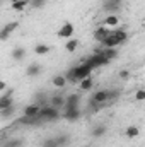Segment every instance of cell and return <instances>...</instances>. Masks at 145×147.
I'll use <instances>...</instances> for the list:
<instances>
[{
  "label": "cell",
  "mask_w": 145,
  "mask_h": 147,
  "mask_svg": "<svg viewBox=\"0 0 145 147\" xmlns=\"http://www.w3.org/2000/svg\"><path fill=\"white\" fill-rule=\"evenodd\" d=\"M38 118L43 123L44 121H56V120L62 118V113H60V110H56V108H53L50 105H44V106H41V110L38 113Z\"/></svg>",
  "instance_id": "6da1fadb"
},
{
  "label": "cell",
  "mask_w": 145,
  "mask_h": 147,
  "mask_svg": "<svg viewBox=\"0 0 145 147\" xmlns=\"http://www.w3.org/2000/svg\"><path fill=\"white\" fill-rule=\"evenodd\" d=\"M82 62H85V63H87V65H89L92 70H94V69H99V67H104V65H109V63H111L109 60H106V58H104L101 53H97V51H96L94 55H91L89 58H82Z\"/></svg>",
  "instance_id": "7a4b0ae2"
},
{
  "label": "cell",
  "mask_w": 145,
  "mask_h": 147,
  "mask_svg": "<svg viewBox=\"0 0 145 147\" xmlns=\"http://www.w3.org/2000/svg\"><path fill=\"white\" fill-rule=\"evenodd\" d=\"M17 28H19V22H17V21H12V22L5 24V26L0 29V41H7L9 38L12 36V33H14Z\"/></svg>",
  "instance_id": "3957f363"
},
{
  "label": "cell",
  "mask_w": 145,
  "mask_h": 147,
  "mask_svg": "<svg viewBox=\"0 0 145 147\" xmlns=\"http://www.w3.org/2000/svg\"><path fill=\"white\" fill-rule=\"evenodd\" d=\"M73 33H75V26H73L72 22H65L60 29H58V38H65V39H68V38L73 36Z\"/></svg>",
  "instance_id": "277c9868"
},
{
  "label": "cell",
  "mask_w": 145,
  "mask_h": 147,
  "mask_svg": "<svg viewBox=\"0 0 145 147\" xmlns=\"http://www.w3.org/2000/svg\"><path fill=\"white\" fill-rule=\"evenodd\" d=\"M48 105L56 108V110H62L65 106V96L63 94H53V96L48 98Z\"/></svg>",
  "instance_id": "5b68a950"
},
{
  "label": "cell",
  "mask_w": 145,
  "mask_h": 147,
  "mask_svg": "<svg viewBox=\"0 0 145 147\" xmlns=\"http://www.w3.org/2000/svg\"><path fill=\"white\" fill-rule=\"evenodd\" d=\"M12 94H14V91H12V89H9L3 96H0V111L7 110L9 106H12V105H14V98H12Z\"/></svg>",
  "instance_id": "8992f818"
},
{
  "label": "cell",
  "mask_w": 145,
  "mask_h": 147,
  "mask_svg": "<svg viewBox=\"0 0 145 147\" xmlns=\"http://www.w3.org/2000/svg\"><path fill=\"white\" fill-rule=\"evenodd\" d=\"M62 118H63V120H67V121H70V123H73V121H77V120L80 118V110H79V108L63 110V113H62Z\"/></svg>",
  "instance_id": "52a82bcc"
},
{
  "label": "cell",
  "mask_w": 145,
  "mask_h": 147,
  "mask_svg": "<svg viewBox=\"0 0 145 147\" xmlns=\"http://www.w3.org/2000/svg\"><path fill=\"white\" fill-rule=\"evenodd\" d=\"M79 103H80V96L79 94H70L65 98V106L62 110H70V108H79Z\"/></svg>",
  "instance_id": "ba28073f"
},
{
  "label": "cell",
  "mask_w": 145,
  "mask_h": 147,
  "mask_svg": "<svg viewBox=\"0 0 145 147\" xmlns=\"http://www.w3.org/2000/svg\"><path fill=\"white\" fill-rule=\"evenodd\" d=\"M121 3H123V0H104L103 9L108 10V12H114V10H118L121 7Z\"/></svg>",
  "instance_id": "9c48e42d"
},
{
  "label": "cell",
  "mask_w": 145,
  "mask_h": 147,
  "mask_svg": "<svg viewBox=\"0 0 145 147\" xmlns=\"http://www.w3.org/2000/svg\"><path fill=\"white\" fill-rule=\"evenodd\" d=\"M97 53H101L106 60H114L116 57H118V50L116 48H101V50H97Z\"/></svg>",
  "instance_id": "30bf717a"
},
{
  "label": "cell",
  "mask_w": 145,
  "mask_h": 147,
  "mask_svg": "<svg viewBox=\"0 0 145 147\" xmlns=\"http://www.w3.org/2000/svg\"><path fill=\"white\" fill-rule=\"evenodd\" d=\"M41 65L39 63H36V62H33V63H29L28 65V69H26V75L28 77H38L39 74H41Z\"/></svg>",
  "instance_id": "8fae6325"
},
{
  "label": "cell",
  "mask_w": 145,
  "mask_h": 147,
  "mask_svg": "<svg viewBox=\"0 0 145 147\" xmlns=\"http://www.w3.org/2000/svg\"><path fill=\"white\" fill-rule=\"evenodd\" d=\"M10 57H12V60H15V62L24 60V58H26V48H22V46H15V48L12 50Z\"/></svg>",
  "instance_id": "7c38bea8"
},
{
  "label": "cell",
  "mask_w": 145,
  "mask_h": 147,
  "mask_svg": "<svg viewBox=\"0 0 145 147\" xmlns=\"http://www.w3.org/2000/svg\"><path fill=\"white\" fill-rule=\"evenodd\" d=\"M51 84H53L56 89H63L68 82H67V79H65V75H63V74H58V75H53Z\"/></svg>",
  "instance_id": "4fadbf2b"
},
{
  "label": "cell",
  "mask_w": 145,
  "mask_h": 147,
  "mask_svg": "<svg viewBox=\"0 0 145 147\" xmlns=\"http://www.w3.org/2000/svg\"><path fill=\"white\" fill-rule=\"evenodd\" d=\"M39 110H41V106H39V105L31 103V105H28V106L24 108V115H22V116H38Z\"/></svg>",
  "instance_id": "5bb4252c"
},
{
  "label": "cell",
  "mask_w": 145,
  "mask_h": 147,
  "mask_svg": "<svg viewBox=\"0 0 145 147\" xmlns=\"http://www.w3.org/2000/svg\"><path fill=\"white\" fill-rule=\"evenodd\" d=\"M109 33H111V31H109L106 26H101V28H97V29L94 31V39H96L97 43H101V41H103L104 38L108 36Z\"/></svg>",
  "instance_id": "9a60e30c"
},
{
  "label": "cell",
  "mask_w": 145,
  "mask_h": 147,
  "mask_svg": "<svg viewBox=\"0 0 145 147\" xmlns=\"http://www.w3.org/2000/svg\"><path fill=\"white\" fill-rule=\"evenodd\" d=\"M111 33H113V36L116 38L118 45H123V43L128 39V33H126L125 29H116V31H111Z\"/></svg>",
  "instance_id": "2e32d148"
},
{
  "label": "cell",
  "mask_w": 145,
  "mask_h": 147,
  "mask_svg": "<svg viewBox=\"0 0 145 147\" xmlns=\"http://www.w3.org/2000/svg\"><path fill=\"white\" fill-rule=\"evenodd\" d=\"M108 132V128H106V125H96L92 130H91V135L94 137V139H99V137H103L104 134Z\"/></svg>",
  "instance_id": "e0dca14e"
},
{
  "label": "cell",
  "mask_w": 145,
  "mask_h": 147,
  "mask_svg": "<svg viewBox=\"0 0 145 147\" xmlns=\"http://www.w3.org/2000/svg\"><path fill=\"white\" fill-rule=\"evenodd\" d=\"M48 98H50V96H48L46 92H36L34 98H33V99H34L33 103H36L39 106H44V105H48Z\"/></svg>",
  "instance_id": "ac0fdd59"
},
{
  "label": "cell",
  "mask_w": 145,
  "mask_h": 147,
  "mask_svg": "<svg viewBox=\"0 0 145 147\" xmlns=\"http://www.w3.org/2000/svg\"><path fill=\"white\" fill-rule=\"evenodd\" d=\"M79 86H80V91H91L94 87V80H92V77H85L79 82Z\"/></svg>",
  "instance_id": "d6986e66"
},
{
  "label": "cell",
  "mask_w": 145,
  "mask_h": 147,
  "mask_svg": "<svg viewBox=\"0 0 145 147\" xmlns=\"http://www.w3.org/2000/svg\"><path fill=\"white\" fill-rule=\"evenodd\" d=\"M50 50H51V46H48V45H44V43H39V45L34 46V53L39 55V57L48 55V53H50Z\"/></svg>",
  "instance_id": "ffe728a7"
},
{
  "label": "cell",
  "mask_w": 145,
  "mask_h": 147,
  "mask_svg": "<svg viewBox=\"0 0 145 147\" xmlns=\"http://www.w3.org/2000/svg\"><path fill=\"white\" fill-rule=\"evenodd\" d=\"M29 5V0H15V2H12V10H15V12H21V10H24L26 7Z\"/></svg>",
  "instance_id": "44dd1931"
},
{
  "label": "cell",
  "mask_w": 145,
  "mask_h": 147,
  "mask_svg": "<svg viewBox=\"0 0 145 147\" xmlns=\"http://www.w3.org/2000/svg\"><path fill=\"white\" fill-rule=\"evenodd\" d=\"M24 146V139H9L5 142H2V147H22Z\"/></svg>",
  "instance_id": "7402d4cb"
},
{
  "label": "cell",
  "mask_w": 145,
  "mask_h": 147,
  "mask_svg": "<svg viewBox=\"0 0 145 147\" xmlns=\"http://www.w3.org/2000/svg\"><path fill=\"white\" fill-rule=\"evenodd\" d=\"M118 24H119V19H118V16H114V14H111V16H108V17L104 19V26H106V28H118Z\"/></svg>",
  "instance_id": "603a6c76"
},
{
  "label": "cell",
  "mask_w": 145,
  "mask_h": 147,
  "mask_svg": "<svg viewBox=\"0 0 145 147\" xmlns=\"http://www.w3.org/2000/svg\"><path fill=\"white\" fill-rule=\"evenodd\" d=\"M125 134H126V137H128V139H137V137L140 135V128H138L137 125H130V127L126 128V132H125Z\"/></svg>",
  "instance_id": "cb8c5ba5"
},
{
  "label": "cell",
  "mask_w": 145,
  "mask_h": 147,
  "mask_svg": "<svg viewBox=\"0 0 145 147\" xmlns=\"http://www.w3.org/2000/svg\"><path fill=\"white\" fill-rule=\"evenodd\" d=\"M77 46H79V39H68L67 41V45H65V50L68 51V53H73L75 50H77Z\"/></svg>",
  "instance_id": "d4e9b609"
},
{
  "label": "cell",
  "mask_w": 145,
  "mask_h": 147,
  "mask_svg": "<svg viewBox=\"0 0 145 147\" xmlns=\"http://www.w3.org/2000/svg\"><path fill=\"white\" fill-rule=\"evenodd\" d=\"M41 147H60V146H58L56 137H51V139H46V140L41 144Z\"/></svg>",
  "instance_id": "484cf974"
},
{
  "label": "cell",
  "mask_w": 145,
  "mask_h": 147,
  "mask_svg": "<svg viewBox=\"0 0 145 147\" xmlns=\"http://www.w3.org/2000/svg\"><path fill=\"white\" fill-rule=\"evenodd\" d=\"M14 113H15V106H14V105H12V106H9V108H7V110L0 111V115H2V116H3V118H10V116H12V115H14Z\"/></svg>",
  "instance_id": "4316f807"
},
{
  "label": "cell",
  "mask_w": 145,
  "mask_h": 147,
  "mask_svg": "<svg viewBox=\"0 0 145 147\" xmlns=\"http://www.w3.org/2000/svg\"><path fill=\"white\" fill-rule=\"evenodd\" d=\"M118 98H119V91H118V89H111V91H109V96H108V103L116 101Z\"/></svg>",
  "instance_id": "83f0119b"
},
{
  "label": "cell",
  "mask_w": 145,
  "mask_h": 147,
  "mask_svg": "<svg viewBox=\"0 0 145 147\" xmlns=\"http://www.w3.org/2000/svg\"><path fill=\"white\" fill-rule=\"evenodd\" d=\"M44 3H46V0H29V5L33 9H41Z\"/></svg>",
  "instance_id": "f1b7e54d"
},
{
  "label": "cell",
  "mask_w": 145,
  "mask_h": 147,
  "mask_svg": "<svg viewBox=\"0 0 145 147\" xmlns=\"http://www.w3.org/2000/svg\"><path fill=\"white\" fill-rule=\"evenodd\" d=\"M135 99H137V101H144L145 99V91L144 89H138V91L135 92Z\"/></svg>",
  "instance_id": "f546056e"
},
{
  "label": "cell",
  "mask_w": 145,
  "mask_h": 147,
  "mask_svg": "<svg viewBox=\"0 0 145 147\" xmlns=\"http://www.w3.org/2000/svg\"><path fill=\"white\" fill-rule=\"evenodd\" d=\"M119 79H123V80H128V79H130V70H126V69L119 70Z\"/></svg>",
  "instance_id": "4dcf8cb0"
},
{
  "label": "cell",
  "mask_w": 145,
  "mask_h": 147,
  "mask_svg": "<svg viewBox=\"0 0 145 147\" xmlns=\"http://www.w3.org/2000/svg\"><path fill=\"white\" fill-rule=\"evenodd\" d=\"M3 89H7V82L5 80H0V91H3Z\"/></svg>",
  "instance_id": "1f68e13d"
},
{
  "label": "cell",
  "mask_w": 145,
  "mask_h": 147,
  "mask_svg": "<svg viewBox=\"0 0 145 147\" xmlns=\"http://www.w3.org/2000/svg\"><path fill=\"white\" fill-rule=\"evenodd\" d=\"M80 147H91V146H80Z\"/></svg>",
  "instance_id": "d6a6232c"
},
{
  "label": "cell",
  "mask_w": 145,
  "mask_h": 147,
  "mask_svg": "<svg viewBox=\"0 0 145 147\" xmlns=\"http://www.w3.org/2000/svg\"><path fill=\"white\" fill-rule=\"evenodd\" d=\"M9 2H10V3H12V2H15V0H9Z\"/></svg>",
  "instance_id": "836d02e7"
}]
</instances>
